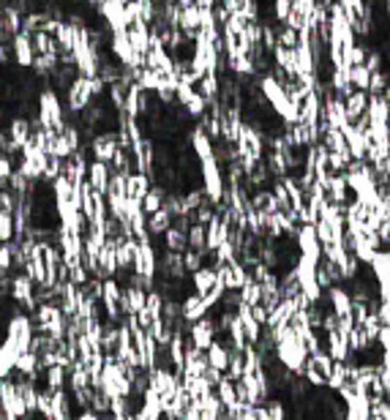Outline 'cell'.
Instances as JSON below:
<instances>
[{
	"instance_id": "obj_25",
	"label": "cell",
	"mask_w": 390,
	"mask_h": 420,
	"mask_svg": "<svg viewBox=\"0 0 390 420\" xmlns=\"http://www.w3.org/2000/svg\"><path fill=\"white\" fill-rule=\"evenodd\" d=\"M166 189L162 186H153V192L145 196V202H142V210H145V216L150 219V216H156L159 210H164V202H166Z\"/></svg>"
},
{
	"instance_id": "obj_23",
	"label": "cell",
	"mask_w": 390,
	"mask_h": 420,
	"mask_svg": "<svg viewBox=\"0 0 390 420\" xmlns=\"http://www.w3.org/2000/svg\"><path fill=\"white\" fill-rule=\"evenodd\" d=\"M25 276L31 279L36 287H44L47 284V265H44V259L38 254V249H36V254L28 259V265H25Z\"/></svg>"
},
{
	"instance_id": "obj_31",
	"label": "cell",
	"mask_w": 390,
	"mask_h": 420,
	"mask_svg": "<svg viewBox=\"0 0 390 420\" xmlns=\"http://www.w3.org/2000/svg\"><path fill=\"white\" fill-rule=\"evenodd\" d=\"M371 71L366 68V65H355L352 68V85H355V91H360V93H368V88H371Z\"/></svg>"
},
{
	"instance_id": "obj_18",
	"label": "cell",
	"mask_w": 390,
	"mask_h": 420,
	"mask_svg": "<svg viewBox=\"0 0 390 420\" xmlns=\"http://www.w3.org/2000/svg\"><path fill=\"white\" fill-rule=\"evenodd\" d=\"M88 388H93V377H91L88 366L79 360V363H74V368L68 371V390L77 393V390H88Z\"/></svg>"
},
{
	"instance_id": "obj_11",
	"label": "cell",
	"mask_w": 390,
	"mask_h": 420,
	"mask_svg": "<svg viewBox=\"0 0 390 420\" xmlns=\"http://www.w3.org/2000/svg\"><path fill=\"white\" fill-rule=\"evenodd\" d=\"M325 300H327V306H330V311H333V314H338V317H352V306H355V300H352V295H350L347 287H333V290H327Z\"/></svg>"
},
{
	"instance_id": "obj_13",
	"label": "cell",
	"mask_w": 390,
	"mask_h": 420,
	"mask_svg": "<svg viewBox=\"0 0 390 420\" xmlns=\"http://www.w3.org/2000/svg\"><path fill=\"white\" fill-rule=\"evenodd\" d=\"M208 314H210V309L205 306V297H202V295L189 292V295L183 297V320H186V325L202 322Z\"/></svg>"
},
{
	"instance_id": "obj_42",
	"label": "cell",
	"mask_w": 390,
	"mask_h": 420,
	"mask_svg": "<svg viewBox=\"0 0 390 420\" xmlns=\"http://www.w3.org/2000/svg\"><path fill=\"white\" fill-rule=\"evenodd\" d=\"M257 420H273L270 412H267V407H257Z\"/></svg>"
},
{
	"instance_id": "obj_41",
	"label": "cell",
	"mask_w": 390,
	"mask_h": 420,
	"mask_svg": "<svg viewBox=\"0 0 390 420\" xmlns=\"http://www.w3.org/2000/svg\"><path fill=\"white\" fill-rule=\"evenodd\" d=\"M380 320H382V325H390V300H380Z\"/></svg>"
},
{
	"instance_id": "obj_29",
	"label": "cell",
	"mask_w": 390,
	"mask_h": 420,
	"mask_svg": "<svg viewBox=\"0 0 390 420\" xmlns=\"http://www.w3.org/2000/svg\"><path fill=\"white\" fill-rule=\"evenodd\" d=\"M322 145H325L327 153H341V150H347V148H350L341 131H327L325 137H322Z\"/></svg>"
},
{
	"instance_id": "obj_27",
	"label": "cell",
	"mask_w": 390,
	"mask_h": 420,
	"mask_svg": "<svg viewBox=\"0 0 390 420\" xmlns=\"http://www.w3.org/2000/svg\"><path fill=\"white\" fill-rule=\"evenodd\" d=\"M0 240H3V243H14V240H17L14 213H0Z\"/></svg>"
},
{
	"instance_id": "obj_24",
	"label": "cell",
	"mask_w": 390,
	"mask_h": 420,
	"mask_svg": "<svg viewBox=\"0 0 390 420\" xmlns=\"http://www.w3.org/2000/svg\"><path fill=\"white\" fill-rule=\"evenodd\" d=\"M196 91L208 98V101H219V98H221V74H205Z\"/></svg>"
},
{
	"instance_id": "obj_22",
	"label": "cell",
	"mask_w": 390,
	"mask_h": 420,
	"mask_svg": "<svg viewBox=\"0 0 390 420\" xmlns=\"http://www.w3.org/2000/svg\"><path fill=\"white\" fill-rule=\"evenodd\" d=\"M390 118V104L385 101V96H371L368 104V123L371 126H385Z\"/></svg>"
},
{
	"instance_id": "obj_28",
	"label": "cell",
	"mask_w": 390,
	"mask_h": 420,
	"mask_svg": "<svg viewBox=\"0 0 390 420\" xmlns=\"http://www.w3.org/2000/svg\"><path fill=\"white\" fill-rule=\"evenodd\" d=\"M240 297H243V303L251 306V309H254V306H262V297H265V295H262V284H257V281L251 279V281L240 290Z\"/></svg>"
},
{
	"instance_id": "obj_12",
	"label": "cell",
	"mask_w": 390,
	"mask_h": 420,
	"mask_svg": "<svg viewBox=\"0 0 390 420\" xmlns=\"http://www.w3.org/2000/svg\"><path fill=\"white\" fill-rule=\"evenodd\" d=\"M112 175H115V169H112V164H101V162H91V172H88V183L96 189L98 194L107 196L109 192V186H112Z\"/></svg>"
},
{
	"instance_id": "obj_36",
	"label": "cell",
	"mask_w": 390,
	"mask_h": 420,
	"mask_svg": "<svg viewBox=\"0 0 390 420\" xmlns=\"http://www.w3.org/2000/svg\"><path fill=\"white\" fill-rule=\"evenodd\" d=\"M360 327H363V330H366V333H368V339H371V341H377V339H380V333H382V327H385V325H382V320H380V314H371V317H368V320H366V322L360 325Z\"/></svg>"
},
{
	"instance_id": "obj_8",
	"label": "cell",
	"mask_w": 390,
	"mask_h": 420,
	"mask_svg": "<svg viewBox=\"0 0 390 420\" xmlns=\"http://www.w3.org/2000/svg\"><path fill=\"white\" fill-rule=\"evenodd\" d=\"M134 273L142 276V279H159V249H156V240L153 243H139V254L134 262Z\"/></svg>"
},
{
	"instance_id": "obj_32",
	"label": "cell",
	"mask_w": 390,
	"mask_h": 420,
	"mask_svg": "<svg viewBox=\"0 0 390 420\" xmlns=\"http://www.w3.org/2000/svg\"><path fill=\"white\" fill-rule=\"evenodd\" d=\"M292 14V0H276L273 3V22L276 25H287Z\"/></svg>"
},
{
	"instance_id": "obj_3",
	"label": "cell",
	"mask_w": 390,
	"mask_h": 420,
	"mask_svg": "<svg viewBox=\"0 0 390 420\" xmlns=\"http://www.w3.org/2000/svg\"><path fill=\"white\" fill-rule=\"evenodd\" d=\"M11 300L20 306V311L36 317L38 311V300H36V284L25 273H14L11 276Z\"/></svg>"
},
{
	"instance_id": "obj_30",
	"label": "cell",
	"mask_w": 390,
	"mask_h": 420,
	"mask_svg": "<svg viewBox=\"0 0 390 420\" xmlns=\"http://www.w3.org/2000/svg\"><path fill=\"white\" fill-rule=\"evenodd\" d=\"M216 396H219V398H221V404H224V407H235V404H237V388H235V382H232V380H224V382H221V385H219V388H216Z\"/></svg>"
},
{
	"instance_id": "obj_1",
	"label": "cell",
	"mask_w": 390,
	"mask_h": 420,
	"mask_svg": "<svg viewBox=\"0 0 390 420\" xmlns=\"http://www.w3.org/2000/svg\"><path fill=\"white\" fill-rule=\"evenodd\" d=\"M6 339H11V341L20 347V352H22V355H25V352H33V341H36V322H33L31 314L20 311V314L8 317V320H6Z\"/></svg>"
},
{
	"instance_id": "obj_9",
	"label": "cell",
	"mask_w": 390,
	"mask_h": 420,
	"mask_svg": "<svg viewBox=\"0 0 390 420\" xmlns=\"http://www.w3.org/2000/svg\"><path fill=\"white\" fill-rule=\"evenodd\" d=\"M371 273L380 284V300H390V249H382L374 262H371Z\"/></svg>"
},
{
	"instance_id": "obj_4",
	"label": "cell",
	"mask_w": 390,
	"mask_h": 420,
	"mask_svg": "<svg viewBox=\"0 0 390 420\" xmlns=\"http://www.w3.org/2000/svg\"><path fill=\"white\" fill-rule=\"evenodd\" d=\"M0 415H11V418H28L31 410L22 398V393L17 390V382L14 380H3L0 382Z\"/></svg>"
},
{
	"instance_id": "obj_39",
	"label": "cell",
	"mask_w": 390,
	"mask_h": 420,
	"mask_svg": "<svg viewBox=\"0 0 390 420\" xmlns=\"http://www.w3.org/2000/svg\"><path fill=\"white\" fill-rule=\"evenodd\" d=\"M251 317H254L262 327H267V322H270V311H267L265 306H254V309H251Z\"/></svg>"
},
{
	"instance_id": "obj_37",
	"label": "cell",
	"mask_w": 390,
	"mask_h": 420,
	"mask_svg": "<svg viewBox=\"0 0 390 420\" xmlns=\"http://www.w3.org/2000/svg\"><path fill=\"white\" fill-rule=\"evenodd\" d=\"M265 407H267V412H270L273 420H287V404H284V398L276 396V398H270Z\"/></svg>"
},
{
	"instance_id": "obj_26",
	"label": "cell",
	"mask_w": 390,
	"mask_h": 420,
	"mask_svg": "<svg viewBox=\"0 0 390 420\" xmlns=\"http://www.w3.org/2000/svg\"><path fill=\"white\" fill-rule=\"evenodd\" d=\"M189 249H194V251L208 257V226L199 224L192 226V232H189Z\"/></svg>"
},
{
	"instance_id": "obj_16",
	"label": "cell",
	"mask_w": 390,
	"mask_h": 420,
	"mask_svg": "<svg viewBox=\"0 0 390 420\" xmlns=\"http://www.w3.org/2000/svg\"><path fill=\"white\" fill-rule=\"evenodd\" d=\"M205 355H208V366H213V368H219V371H224V374L229 371L232 350L227 347V341H224V339H219V341H216Z\"/></svg>"
},
{
	"instance_id": "obj_5",
	"label": "cell",
	"mask_w": 390,
	"mask_h": 420,
	"mask_svg": "<svg viewBox=\"0 0 390 420\" xmlns=\"http://www.w3.org/2000/svg\"><path fill=\"white\" fill-rule=\"evenodd\" d=\"M216 341H219V325H216L213 317H205L202 322H196L189 327V344H194L196 350L208 352Z\"/></svg>"
},
{
	"instance_id": "obj_33",
	"label": "cell",
	"mask_w": 390,
	"mask_h": 420,
	"mask_svg": "<svg viewBox=\"0 0 390 420\" xmlns=\"http://www.w3.org/2000/svg\"><path fill=\"white\" fill-rule=\"evenodd\" d=\"M205 254H199V251H194V249H189L186 254H183V265H186V273L189 276H194V273H199L202 267H205Z\"/></svg>"
},
{
	"instance_id": "obj_17",
	"label": "cell",
	"mask_w": 390,
	"mask_h": 420,
	"mask_svg": "<svg viewBox=\"0 0 390 420\" xmlns=\"http://www.w3.org/2000/svg\"><path fill=\"white\" fill-rule=\"evenodd\" d=\"M189 281H192V290H194L196 295H202V297H205L208 292L219 284V273H216L210 265H205V267H202L199 273H194Z\"/></svg>"
},
{
	"instance_id": "obj_10",
	"label": "cell",
	"mask_w": 390,
	"mask_h": 420,
	"mask_svg": "<svg viewBox=\"0 0 390 420\" xmlns=\"http://www.w3.org/2000/svg\"><path fill=\"white\" fill-rule=\"evenodd\" d=\"M325 352L336 363H350L355 357L352 347H350V336H341L338 330L336 333H325Z\"/></svg>"
},
{
	"instance_id": "obj_19",
	"label": "cell",
	"mask_w": 390,
	"mask_h": 420,
	"mask_svg": "<svg viewBox=\"0 0 390 420\" xmlns=\"http://www.w3.org/2000/svg\"><path fill=\"white\" fill-rule=\"evenodd\" d=\"M347 104V115H350V123H358L360 118L368 115V104H371V96L368 93H352V96L344 101Z\"/></svg>"
},
{
	"instance_id": "obj_2",
	"label": "cell",
	"mask_w": 390,
	"mask_h": 420,
	"mask_svg": "<svg viewBox=\"0 0 390 420\" xmlns=\"http://www.w3.org/2000/svg\"><path fill=\"white\" fill-rule=\"evenodd\" d=\"M91 8L98 11V20L109 28V33L129 31L126 3H123V0H98V3H91Z\"/></svg>"
},
{
	"instance_id": "obj_7",
	"label": "cell",
	"mask_w": 390,
	"mask_h": 420,
	"mask_svg": "<svg viewBox=\"0 0 390 420\" xmlns=\"http://www.w3.org/2000/svg\"><path fill=\"white\" fill-rule=\"evenodd\" d=\"M118 148H120V137H118V131L98 134L96 139L91 142V162L112 164L115 153H118Z\"/></svg>"
},
{
	"instance_id": "obj_40",
	"label": "cell",
	"mask_w": 390,
	"mask_h": 420,
	"mask_svg": "<svg viewBox=\"0 0 390 420\" xmlns=\"http://www.w3.org/2000/svg\"><path fill=\"white\" fill-rule=\"evenodd\" d=\"M183 420H202V401H192L189 410H186V418Z\"/></svg>"
},
{
	"instance_id": "obj_14",
	"label": "cell",
	"mask_w": 390,
	"mask_h": 420,
	"mask_svg": "<svg viewBox=\"0 0 390 420\" xmlns=\"http://www.w3.org/2000/svg\"><path fill=\"white\" fill-rule=\"evenodd\" d=\"M327 199H330L333 205H341V208H347L350 202H355L352 189H350V183H347L344 175H333V178L327 180Z\"/></svg>"
},
{
	"instance_id": "obj_6",
	"label": "cell",
	"mask_w": 390,
	"mask_h": 420,
	"mask_svg": "<svg viewBox=\"0 0 390 420\" xmlns=\"http://www.w3.org/2000/svg\"><path fill=\"white\" fill-rule=\"evenodd\" d=\"M183 385V380L172 371V368H156V371H150V388L156 390L159 396H162L164 401L169 404L175 396H178V390Z\"/></svg>"
},
{
	"instance_id": "obj_21",
	"label": "cell",
	"mask_w": 390,
	"mask_h": 420,
	"mask_svg": "<svg viewBox=\"0 0 390 420\" xmlns=\"http://www.w3.org/2000/svg\"><path fill=\"white\" fill-rule=\"evenodd\" d=\"M153 192V180L150 175H142V172H134L129 178V196L136 202H145V196Z\"/></svg>"
},
{
	"instance_id": "obj_15",
	"label": "cell",
	"mask_w": 390,
	"mask_h": 420,
	"mask_svg": "<svg viewBox=\"0 0 390 420\" xmlns=\"http://www.w3.org/2000/svg\"><path fill=\"white\" fill-rule=\"evenodd\" d=\"M11 49H14V61L20 68H33L36 63V49H33V41L28 33H20L14 41H11Z\"/></svg>"
},
{
	"instance_id": "obj_35",
	"label": "cell",
	"mask_w": 390,
	"mask_h": 420,
	"mask_svg": "<svg viewBox=\"0 0 390 420\" xmlns=\"http://www.w3.org/2000/svg\"><path fill=\"white\" fill-rule=\"evenodd\" d=\"M279 44L287 47V49H297V47H300V33L287 28V25H281V28H279Z\"/></svg>"
},
{
	"instance_id": "obj_34",
	"label": "cell",
	"mask_w": 390,
	"mask_h": 420,
	"mask_svg": "<svg viewBox=\"0 0 390 420\" xmlns=\"http://www.w3.org/2000/svg\"><path fill=\"white\" fill-rule=\"evenodd\" d=\"M0 273H3V276H11V273H14V246H11V243H3V246H0Z\"/></svg>"
},
{
	"instance_id": "obj_20",
	"label": "cell",
	"mask_w": 390,
	"mask_h": 420,
	"mask_svg": "<svg viewBox=\"0 0 390 420\" xmlns=\"http://www.w3.org/2000/svg\"><path fill=\"white\" fill-rule=\"evenodd\" d=\"M162 246L164 251H175V254H186L189 251V235L178 226H172L166 235L162 238Z\"/></svg>"
},
{
	"instance_id": "obj_38",
	"label": "cell",
	"mask_w": 390,
	"mask_h": 420,
	"mask_svg": "<svg viewBox=\"0 0 390 420\" xmlns=\"http://www.w3.org/2000/svg\"><path fill=\"white\" fill-rule=\"evenodd\" d=\"M311 360H314V366H317V368L325 374L327 380H330V374H333V368H336V360L327 355V352H320V355H314Z\"/></svg>"
}]
</instances>
